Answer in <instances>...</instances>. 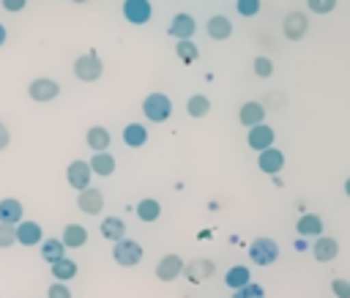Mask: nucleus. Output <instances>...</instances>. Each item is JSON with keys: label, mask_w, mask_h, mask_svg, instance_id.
I'll return each instance as SVG.
<instances>
[{"label": "nucleus", "mask_w": 350, "mask_h": 298, "mask_svg": "<svg viewBox=\"0 0 350 298\" xmlns=\"http://www.w3.org/2000/svg\"><path fill=\"white\" fill-rule=\"evenodd\" d=\"M25 5H27V0H3V8H5V11H11V14L22 11Z\"/></svg>", "instance_id": "nucleus-39"}, {"label": "nucleus", "mask_w": 350, "mask_h": 298, "mask_svg": "<svg viewBox=\"0 0 350 298\" xmlns=\"http://www.w3.org/2000/svg\"><path fill=\"white\" fill-rule=\"evenodd\" d=\"M238 120H241V126H246V128L260 126V123H265V107H262L260 101H246V104H241V109H238Z\"/></svg>", "instance_id": "nucleus-15"}, {"label": "nucleus", "mask_w": 350, "mask_h": 298, "mask_svg": "<svg viewBox=\"0 0 350 298\" xmlns=\"http://www.w3.org/2000/svg\"><path fill=\"white\" fill-rule=\"evenodd\" d=\"M142 115L150 120V123H164V120H170V115H172V101H170V96L167 93H148L145 96V101H142Z\"/></svg>", "instance_id": "nucleus-1"}, {"label": "nucleus", "mask_w": 350, "mask_h": 298, "mask_svg": "<svg viewBox=\"0 0 350 298\" xmlns=\"http://www.w3.org/2000/svg\"><path fill=\"white\" fill-rule=\"evenodd\" d=\"M123 142H126L129 148H142V145L148 142V128H145L142 123H129V126L123 128Z\"/></svg>", "instance_id": "nucleus-28"}, {"label": "nucleus", "mask_w": 350, "mask_h": 298, "mask_svg": "<svg viewBox=\"0 0 350 298\" xmlns=\"http://www.w3.org/2000/svg\"><path fill=\"white\" fill-rule=\"evenodd\" d=\"M16 243V227L0 221V249H11Z\"/></svg>", "instance_id": "nucleus-34"}, {"label": "nucleus", "mask_w": 350, "mask_h": 298, "mask_svg": "<svg viewBox=\"0 0 350 298\" xmlns=\"http://www.w3.org/2000/svg\"><path fill=\"white\" fill-rule=\"evenodd\" d=\"M194 30H197V22H194L191 14H175L172 22H170V30H167V33H170L175 41H186V38L194 36Z\"/></svg>", "instance_id": "nucleus-13"}, {"label": "nucleus", "mask_w": 350, "mask_h": 298, "mask_svg": "<svg viewBox=\"0 0 350 298\" xmlns=\"http://www.w3.org/2000/svg\"><path fill=\"white\" fill-rule=\"evenodd\" d=\"M273 139H276V134H273V128H271L268 123L252 126V128H249V134H246L249 148H252V150H257V153H262V150L273 148Z\"/></svg>", "instance_id": "nucleus-10"}, {"label": "nucleus", "mask_w": 350, "mask_h": 298, "mask_svg": "<svg viewBox=\"0 0 350 298\" xmlns=\"http://www.w3.org/2000/svg\"><path fill=\"white\" fill-rule=\"evenodd\" d=\"M137 219L139 221H145V224H150V221H156L159 216H161V202L159 200H153V197H145V200H139L137 202Z\"/></svg>", "instance_id": "nucleus-24"}, {"label": "nucleus", "mask_w": 350, "mask_h": 298, "mask_svg": "<svg viewBox=\"0 0 350 298\" xmlns=\"http://www.w3.org/2000/svg\"><path fill=\"white\" fill-rule=\"evenodd\" d=\"M295 232L301 238H320L323 235V219L317 213H304L298 221H295Z\"/></svg>", "instance_id": "nucleus-19"}, {"label": "nucleus", "mask_w": 350, "mask_h": 298, "mask_svg": "<svg viewBox=\"0 0 350 298\" xmlns=\"http://www.w3.org/2000/svg\"><path fill=\"white\" fill-rule=\"evenodd\" d=\"M306 8L312 14H331L336 8V0H306Z\"/></svg>", "instance_id": "nucleus-36"}, {"label": "nucleus", "mask_w": 350, "mask_h": 298, "mask_svg": "<svg viewBox=\"0 0 350 298\" xmlns=\"http://www.w3.org/2000/svg\"><path fill=\"white\" fill-rule=\"evenodd\" d=\"M98 232H101L107 241L118 243V241H123V238H126V221H123L120 216H107V219H101Z\"/></svg>", "instance_id": "nucleus-20"}, {"label": "nucleus", "mask_w": 350, "mask_h": 298, "mask_svg": "<svg viewBox=\"0 0 350 298\" xmlns=\"http://www.w3.org/2000/svg\"><path fill=\"white\" fill-rule=\"evenodd\" d=\"M249 282H252L249 265H232V268L224 273V284H227L230 290H241V287H246Z\"/></svg>", "instance_id": "nucleus-25"}, {"label": "nucleus", "mask_w": 350, "mask_h": 298, "mask_svg": "<svg viewBox=\"0 0 350 298\" xmlns=\"http://www.w3.org/2000/svg\"><path fill=\"white\" fill-rule=\"evenodd\" d=\"M312 254H314L317 262H334V260L339 257V243H336V238H331V235H320V238H314V243H312Z\"/></svg>", "instance_id": "nucleus-12"}, {"label": "nucleus", "mask_w": 350, "mask_h": 298, "mask_svg": "<svg viewBox=\"0 0 350 298\" xmlns=\"http://www.w3.org/2000/svg\"><path fill=\"white\" fill-rule=\"evenodd\" d=\"M249 260L254 262V265H273L276 260H279V243L273 241V238H265V235H260V238H254L252 243H249Z\"/></svg>", "instance_id": "nucleus-2"}, {"label": "nucleus", "mask_w": 350, "mask_h": 298, "mask_svg": "<svg viewBox=\"0 0 350 298\" xmlns=\"http://www.w3.org/2000/svg\"><path fill=\"white\" fill-rule=\"evenodd\" d=\"M175 55H178L183 63H194V60L200 57V46H197L191 38H186V41H175Z\"/></svg>", "instance_id": "nucleus-31"}, {"label": "nucleus", "mask_w": 350, "mask_h": 298, "mask_svg": "<svg viewBox=\"0 0 350 298\" xmlns=\"http://www.w3.org/2000/svg\"><path fill=\"white\" fill-rule=\"evenodd\" d=\"M71 3H88V0H71Z\"/></svg>", "instance_id": "nucleus-44"}, {"label": "nucleus", "mask_w": 350, "mask_h": 298, "mask_svg": "<svg viewBox=\"0 0 350 298\" xmlns=\"http://www.w3.org/2000/svg\"><path fill=\"white\" fill-rule=\"evenodd\" d=\"M52 276L55 282H68L77 276V262L71 257H60L57 262H52Z\"/></svg>", "instance_id": "nucleus-30"}, {"label": "nucleus", "mask_w": 350, "mask_h": 298, "mask_svg": "<svg viewBox=\"0 0 350 298\" xmlns=\"http://www.w3.org/2000/svg\"><path fill=\"white\" fill-rule=\"evenodd\" d=\"M5 36H8V33H5V27H3V25H0V46H3V44H5Z\"/></svg>", "instance_id": "nucleus-42"}, {"label": "nucleus", "mask_w": 350, "mask_h": 298, "mask_svg": "<svg viewBox=\"0 0 350 298\" xmlns=\"http://www.w3.org/2000/svg\"><path fill=\"white\" fill-rule=\"evenodd\" d=\"M142 254H145L142 246H139L137 241H131V238H123V241H118V243L112 246V260H115L118 265H123V268L139 265Z\"/></svg>", "instance_id": "nucleus-4"}, {"label": "nucleus", "mask_w": 350, "mask_h": 298, "mask_svg": "<svg viewBox=\"0 0 350 298\" xmlns=\"http://www.w3.org/2000/svg\"><path fill=\"white\" fill-rule=\"evenodd\" d=\"M8 139H11V134H8V128H5V123L0 120V150L8 145Z\"/></svg>", "instance_id": "nucleus-40"}, {"label": "nucleus", "mask_w": 350, "mask_h": 298, "mask_svg": "<svg viewBox=\"0 0 350 298\" xmlns=\"http://www.w3.org/2000/svg\"><path fill=\"white\" fill-rule=\"evenodd\" d=\"M60 241H63L66 249H79V246L88 243V230H85L82 224H66Z\"/></svg>", "instance_id": "nucleus-22"}, {"label": "nucleus", "mask_w": 350, "mask_h": 298, "mask_svg": "<svg viewBox=\"0 0 350 298\" xmlns=\"http://www.w3.org/2000/svg\"><path fill=\"white\" fill-rule=\"evenodd\" d=\"M232 298H265V290H262V284H257V282H249L246 287H241V290H232Z\"/></svg>", "instance_id": "nucleus-33"}, {"label": "nucleus", "mask_w": 350, "mask_h": 298, "mask_svg": "<svg viewBox=\"0 0 350 298\" xmlns=\"http://www.w3.org/2000/svg\"><path fill=\"white\" fill-rule=\"evenodd\" d=\"M183 268H186L183 257L175 254V252H170V254H164V257L156 262V279H159V282H175V279L183 273Z\"/></svg>", "instance_id": "nucleus-6"}, {"label": "nucleus", "mask_w": 350, "mask_h": 298, "mask_svg": "<svg viewBox=\"0 0 350 298\" xmlns=\"http://www.w3.org/2000/svg\"><path fill=\"white\" fill-rule=\"evenodd\" d=\"M295 249L304 252V249H306V238H298V241H295Z\"/></svg>", "instance_id": "nucleus-41"}, {"label": "nucleus", "mask_w": 350, "mask_h": 298, "mask_svg": "<svg viewBox=\"0 0 350 298\" xmlns=\"http://www.w3.org/2000/svg\"><path fill=\"white\" fill-rule=\"evenodd\" d=\"M345 194H347V197H350V178H347V180H345Z\"/></svg>", "instance_id": "nucleus-43"}, {"label": "nucleus", "mask_w": 350, "mask_h": 298, "mask_svg": "<svg viewBox=\"0 0 350 298\" xmlns=\"http://www.w3.org/2000/svg\"><path fill=\"white\" fill-rule=\"evenodd\" d=\"M44 241V230H41V224L38 221H19L16 224V243H22V246H38Z\"/></svg>", "instance_id": "nucleus-14"}, {"label": "nucleus", "mask_w": 350, "mask_h": 298, "mask_svg": "<svg viewBox=\"0 0 350 298\" xmlns=\"http://www.w3.org/2000/svg\"><path fill=\"white\" fill-rule=\"evenodd\" d=\"M22 216H25V208H22V202L19 200H14V197H5V200H0V221H5V224H19L22 221Z\"/></svg>", "instance_id": "nucleus-21"}, {"label": "nucleus", "mask_w": 350, "mask_h": 298, "mask_svg": "<svg viewBox=\"0 0 350 298\" xmlns=\"http://www.w3.org/2000/svg\"><path fill=\"white\" fill-rule=\"evenodd\" d=\"M123 16L131 25H145L153 16V5L150 0H123Z\"/></svg>", "instance_id": "nucleus-9"}, {"label": "nucleus", "mask_w": 350, "mask_h": 298, "mask_svg": "<svg viewBox=\"0 0 350 298\" xmlns=\"http://www.w3.org/2000/svg\"><path fill=\"white\" fill-rule=\"evenodd\" d=\"M93 175H101V178H109L115 172V156L109 150H101V153H93V159L88 161Z\"/></svg>", "instance_id": "nucleus-23"}, {"label": "nucleus", "mask_w": 350, "mask_h": 298, "mask_svg": "<svg viewBox=\"0 0 350 298\" xmlns=\"http://www.w3.org/2000/svg\"><path fill=\"white\" fill-rule=\"evenodd\" d=\"M90 178H93V170H90V164L82 161V159H74V161L66 167V180H68V186L77 189V191L88 189V186H90Z\"/></svg>", "instance_id": "nucleus-8"}, {"label": "nucleus", "mask_w": 350, "mask_h": 298, "mask_svg": "<svg viewBox=\"0 0 350 298\" xmlns=\"http://www.w3.org/2000/svg\"><path fill=\"white\" fill-rule=\"evenodd\" d=\"M46 298H71V290L66 282H52L46 290Z\"/></svg>", "instance_id": "nucleus-37"}, {"label": "nucleus", "mask_w": 350, "mask_h": 298, "mask_svg": "<svg viewBox=\"0 0 350 298\" xmlns=\"http://www.w3.org/2000/svg\"><path fill=\"white\" fill-rule=\"evenodd\" d=\"M41 257L52 265V262H57L60 257H66V246H63V241L60 238H44L41 241Z\"/></svg>", "instance_id": "nucleus-29"}, {"label": "nucleus", "mask_w": 350, "mask_h": 298, "mask_svg": "<svg viewBox=\"0 0 350 298\" xmlns=\"http://www.w3.org/2000/svg\"><path fill=\"white\" fill-rule=\"evenodd\" d=\"M57 93H60V85H57L55 79H49V77H38V79H33V82L27 85V96H30L33 101H38V104L55 101Z\"/></svg>", "instance_id": "nucleus-5"}, {"label": "nucleus", "mask_w": 350, "mask_h": 298, "mask_svg": "<svg viewBox=\"0 0 350 298\" xmlns=\"http://www.w3.org/2000/svg\"><path fill=\"white\" fill-rule=\"evenodd\" d=\"M205 33L213 38V41H227L232 36V22L224 16V14H213L208 22H205Z\"/></svg>", "instance_id": "nucleus-16"}, {"label": "nucleus", "mask_w": 350, "mask_h": 298, "mask_svg": "<svg viewBox=\"0 0 350 298\" xmlns=\"http://www.w3.org/2000/svg\"><path fill=\"white\" fill-rule=\"evenodd\" d=\"M260 0H235V8L241 16H257L260 14Z\"/></svg>", "instance_id": "nucleus-35"}, {"label": "nucleus", "mask_w": 350, "mask_h": 298, "mask_svg": "<svg viewBox=\"0 0 350 298\" xmlns=\"http://www.w3.org/2000/svg\"><path fill=\"white\" fill-rule=\"evenodd\" d=\"M85 142H88V148H90L93 153H101V150H109L112 134H109V128H104V126H90L88 134H85Z\"/></svg>", "instance_id": "nucleus-18"}, {"label": "nucleus", "mask_w": 350, "mask_h": 298, "mask_svg": "<svg viewBox=\"0 0 350 298\" xmlns=\"http://www.w3.org/2000/svg\"><path fill=\"white\" fill-rule=\"evenodd\" d=\"M331 290H334L336 298H350V282L342 279V276H336V279L331 282Z\"/></svg>", "instance_id": "nucleus-38"}, {"label": "nucleus", "mask_w": 350, "mask_h": 298, "mask_svg": "<svg viewBox=\"0 0 350 298\" xmlns=\"http://www.w3.org/2000/svg\"><path fill=\"white\" fill-rule=\"evenodd\" d=\"M257 167H260L262 172H268V175H276V172L284 167V153L273 145V148H268V150L257 153Z\"/></svg>", "instance_id": "nucleus-17"}, {"label": "nucleus", "mask_w": 350, "mask_h": 298, "mask_svg": "<svg viewBox=\"0 0 350 298\" xmlns=\"http://www.w3.org/2000/svg\"><path fill=\"white\" fill-rule=\"evenodd\" d=\"M186 112L189 118H205L211 112V98L205 93H191L186 101Z\"/></svg>", "instance_id": "nucleus-27"}, {"label": "nucleus", "mask_w": 350, "mask_h": 298, "mask_svg": "<svg viewBox=\"0 0 350 298\" xmlns=\"http://www.w3.org/2000/svg\"><path fill=\"white\" fill-rule=\"evenodd\" d=\"M252 68H254V74H257L260 79H268V77L273 74V60L265 57V55H257L254 63H252Z\"/></svg>", "instance_id": "nucleus-32"}, {"label": "nucleus", "mask_w": 350, "mask_h": 298, "mask_svg": "<svg viewBox=\"0 0 350 298\" xmlns=\"http://www.w3.org/2000/svg\"><path fill=\"white\" fill-rule=\"evenodd\" d=\"M306 30H309L306 14H301V11L284 14V19H282V33H284L287 41H301V38L306 36Z\"/></svg>", "instance_id": "nucleus-7"}, {"label": "nucleus", "mask_w": 350, "mask_h": 298, "mask_svg": "<svg viewBox=\"0 0 350 298\" xmlns=\"http://www.w3.org/2000/svg\"><path fill=\"white\" fill-rule=\"evenodd\" d=\"M77 205H79L82 213L98 216V213L104 211V194H101V189H93V186L82 189V191L77 194Z\"/></svg>", "instance_id": "nucleus-11"}, {"label": "nucleus", "mask_w": 350, "mask_h": 298, "mask_svg": "<svg viewBox=\"0 0 350 298\" xmlns=\"http://www.w3.org/2000/svg\"><path fill=\"white\" fill-rule=\"evenodd\" d=\"M183 273H186L191 282H202V279L213 276V262H211V260H205V257H200V260L189 262V265L183 268Z\"/></svg>", "instance_id": "nucleus-26"}, {"label": "nucleus", "mask_w": 350, "mask_h": 298, "mask_svg": "<svg viewBox=\"0 0 350 298\" xmlns=\"http://www.w3.org/2000/svg\"><path fill=\"white\" fill-rule=\"evenodd\" d=\"M104 74V63L96 52H85L74 60V77L82 79V82H96L98 77Z\"/></svg>", "instance_id": "nucleus-3"}]
</instances>
